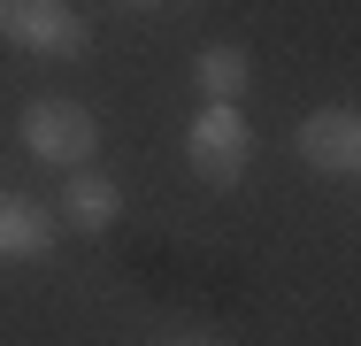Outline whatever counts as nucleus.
<instances>
[{
    "label": "nucleus",
    "mask_w": 361,
    "mask_h": 346,
    "mask_svg": "<svg viewBox=\"0 0 361 346\" xmlns=\"http://www.w3.org/2000/svg\"><path fill=\"white\" fill-rule=\"evenodd\" d=\"M246 154H254L246 116L208 100V108L192 116V131H185V162H192V177H200V185H238V177H246Z\"/></svg>",
    "instance_id": "nucleus-2"
},
{
    "label": "nucleus",
    "mask_w": 361,
    "mask_h": 346,
    "mask_svg": "<svg viewBox=\"0 0 361 346\" xmlns=\"http://www.w3.org/2000/svg\"><path fill=\"white\" fill-rule=\"evenodd\" d=\"M139 8H146V0H139Z\"/></svg>",
    "instance_id": "nucleus-9"
},
{
    "label": "nucleus",
    "mask_w": 361,
    "mask_h": 346,
    "mask_svg": "<svg viewBox=\"0 0 361 346\" xmlns=\"http://www.w3.org/2000/svg\"><path fill=\"white\" fill-rule=\"evenodd\" d=\"M0 39H16L23 54L77 62L85 54V16H77L70 0H0Z\"/></svg>",
    "instance_id": "nucleus-3"
},
{
    "label": "nucleus",
    "mask_w": 361,
    "mask_h": 346,
    "mask_svg": "<svg viewBox=\"0 0 361 346\" xmlns=\"http://www.w3.org/2000/svg\"><path fill=\"white\" fill-rule=\"evenodd\" d=\"M54 246V215L23 193H0V262H39Z\"/></svg>",
    "instance_id": "nucleus-5"
},
{
    "label": "nucleus",
    "mask_w": 361,
    "mask_h": 346,
    "mask_svg": "<svg viewBox=\"0 0 361 346\" xmlns=\"http://www.w3.org/2000/svg\"><path fill=\"white\" fill-rule=\"evenodd\" d=\"M16 131H23V154L31 162H54V169H85L92 146H100V124H92L85 100H31Z\"/></svg>",
    "instance_id": "nucleus-1"
},
{
    "label": "nucleus",
    "mask_w": 361,
    "mask_h": 346,
    "mask_svg": "<svg viewBox=\"0 0 361 346\" xmlns=\"http://www.w3.org/2000/svg\"><path fill=\"white\" fill-rule=\"evenodd\" d=\"M192 77H200V93H208L216 108H238V100H246V85H254V62H246L238 47H208V54L192 62Z\"/></svg>",
    "instance_id": "nucleus-7"
},
{
    "label": "nucleus",
    "mask_w": 361,
    "mask_h": 346,
    "mask_svg": "<svg viewBox=\"0 0 361 346\" xmlns=\"http://www.w3.org/2000/svg\"><path fill=\"white\" fill-rule=\"evenodd\" d=\"M62 215H70L77 231H108L116 215H123V185L108 177V169H70V193H62Z\"/></svg>",
    "instance_id": "nucleus-6"
},
{
    "label": "nucleus",
    "mask_w": 361,
    "mask_h": 346,
    "mask_svg": "<svg viewBox=\"0 0 361 346\" xmlns=\"http://www.w3.org/2000/svg\"><path fill=\"white\" fill-rule=\"evenodd\" d=\"M177 346H208V339H177Z\"/></svg>",
    "instance_id": "nucleus-8"
},
{
    "label": "nucleus",
    "mask_w": 361,
    "mask_h": 346,
    "mask_svg": "<svg viewBox=\"0 0 361 346\" xmlns=\"http://www.w3.org/2000/svg\"><path fill=\"white\" fill-rule=\"evenodd\" d=\"M300 162L323 169V177H354L361 169V116L338 100V108H315L300 124Z\"/></svg>",
    "instance_id": "nucleus-4"
}]
</instances>
